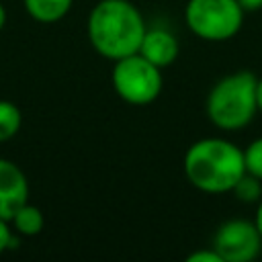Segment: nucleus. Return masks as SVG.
Segmentation results:
<instances>
[{
    "label": "nucleus",
    "mask_w": 262,
    "mask_h": 262,
    "mask_svg": "<svg viewBox=\"0 0 262 262\" xmlns=\"http://www.w3.org/2000/svg\"><path fill=\"white\" fill-rule=\"evenodd\" d=\"M137 53H141L145 59H149L151 63H156L158 68L164 70L176 61V57L180 53V45H178V39L170 31L147 29Z\"/></svg>",
    "instance_id": "obj_8"
},
{
    "label": "nucleus",
    "mask_w": 262,
    "mask_h": 262,
    "mask_svg": "<svg viewBox=\"0 0 262 262\" xmlns=\"http://www.w3.org/2000/svg\"><path fill=\"white\" fill-rule=\"evenodd\" d=\"M244 172V149L223 137L199 139L184 154L186 180L209 194L229 192Z\"/></svg>",
    "instance_id": "obj_2"
},
{
    "label": "nucleus",
    "mask_w": 262,
    "mask_h": 262,
    "mask_svg": "<svg viewBox=\"0 0 262 262\" xmlns=\"http://www.w3.org/2000/svg\"><path fill=\"white\" fill-rule=\"evenodd\" d=\"M23 125L20 108L10 100H0V141L12 139Z\"/></svg>",
    "instance_id": "obj_11"
},
{
    "label": "nucleus",
    "mask_w": 262,
    "mask_h": 262,
    "mask_svg": "<svg viewBox=\"0 0 262 262\" xmlns=\"http://www.w3.org/2000/svg\"><path fill=\"white\" fill-rule=\"evenodd\" d=\"M244 8L237 0H188L184 20L192 35L205 41H227L244 25Z\"/></svg>",
    "instance_id": "obj_4"
},
{
    "label": "nucleus",
    "mask_w": 262,
    "mask_h": 262,
    "mask_svg": "<svg viewBox=\"0 0 262 262\" xmlns=\"http://www.w3.org/2000/svg\"><path fill=\"white\" fill-rule=\"evenodd\" d=\"M186 262H223V260H221V256L215 252V248L211 246V248H203V250L192 252V254L186 258Z\"/></svg>",
    "instance_id": "obj_14"
},
{
    "label": "nucleus",
    "mask_w": 262,
    "mask_h": 262,
    "mask_svg": "<svg viewBox=\"0 0 262 262\" xmlns=\"http://www.w3.org/2000/svg\"><path fill=\"white\" fill-rule=\"evenodd\" d=\"M213 248L223 262H252L262 250V235L254 221L229 219L217 227Z\"/></svg>",
    "instance_id": "obj_6"
},
{
    "label": "nucleus",
    "mask_w": 262,
    "mask_h": 262,
    "mask_svg": "<svg viewBox=\"0 0 262 262\" xmlns=\"http://www.w3.org/2000/svg\"><path fill=\"white\" fill-rule=\"evenodd\" d=\"M256 82L258 78L248 70H239L217 80L205 102L209 121L223 131H237L250 125L258 111Z\"/></svg>",
    "instance_id": "obj_3"
},
{
    "label": "nucleus",
    "mask_w": 262,
    "mask_h": 262,
    "mask_svg": "<svg viewBox=\"0 0 262 262\" xmlns=\"http://www.w3.org/2000/svg\"><path fill=\"white\" fill-rule=\"evenodd\" d=\"M239 6L248 12V10H260L262 8V0H237Z\"/></svg>",
    "instance_id": "obj_16"
},
{
    "label": "nucleus",
    "mask_w": 262,
    "mask_h": 262,
    "mask_svg": "<svg viewBox=\"0 0 262 262\" xmlns=\"http://www.w3.org/2000/svg\"><path fill=\"white\" fill-rule=\"evenodd\" d=\"M23 2L29 16L43 25L61 20L74 4V0H23Z\"/></svg>",
    "instance_id": "obj_9"
},
{
    "label": "nucleus",
    "mask_w": 262,
    "mask_h": 262,
    "mask_svg": "<svg viewBox=\"0 0 262 262\" xmlns=\"http://www.w3.org/2000/svg\"><path fill=\"white\" fill-rule=\"evenodd\" d=\"M244 164H246V172H250L262 180V137L254 139L244 149Z\"/></svg>",
    "instance_id": "obj_13"
},
{
    "label": "nucleus",
    "mask_w": 262,
    "mask_h": 262,
    "mask_svg": "<svg viewBox=\"0 0 262 262\" xmlns=\"http://www.w3.org/2000/svg\"><path fill=\"white\" fill-rule=\"evenodd\" d=\"M256 104H258V111H262V78H258L256 82Z\"/></svg>",
    "instance_id": "obj_18"
},
{
    "label": "nucleus",
    "mask_w": 262,
    "mask_h": 262,
    "mask_svg": "<svg viewBox=\"0 0 262 262\" xmlns=\"http://www.w3.org/2000/svg\"><path fill=\"white\" fill-rule=\"evenodd\" d=\"M111 80L119 98L133 106L154 102L164 88L162 68L145 59L141 53H131L117 59Z\"/></svg>",
    "instance_id": "obj_5"
},
{
    "label": "nucleus",
    "mask_w": 262,
    "mask_h": 262,
    "mask_svg": "<svg viewBox=\"0 0 262 262\" xmlns=\"http://www.w3.org/2000/svg\"><path fill=\"white\" fill-rule=\"evenodd\" d=\"M29 201V180L25 172L10 160L0 158V219L10 221L12 215Z\"/></svg>",
    "instance_id": "obj_7"
},
{
    "label": "nucleus",
    "mask_w": 262,
    "mask_h": 262,
    "mask_svg": "<svg viewBox=\"0 0 262 262\" xmlns=\"http://www.w3.org/2000/svg\"><path fill=\"white\" fill-rule=\"evenodd\" d=\"M14 239H12V231H10V221L0 219V254L6 252L8 248H12Z\"/></svg>",
    "instance_id": "obj_15"
},
{
    "label": "nucleus",
    "mask_w": 262,
    "mask_h": 262,
    "mask_svg": "<svg viewBox=\"0 0 262 262\" xmlns=\"http://www.w3.org/2000/svg\"><path fill=\"white\" fill-rule=\"evenodd\" d=\"M4 25H6V8L0 4V31L4 29Z\"/></svg>",
    "instance_id": "obj_19"
},
{
    "label": "nucleus",
    "mask_w": 262,
    "mask_h": 262,
    "mask_svg": "<svg viewBox=\"0 0 262 262\" xmlns=\"http://www.w3.org/2000/svg\"><path fill=\"white\" fill-rule=\"evenodd\" d=\"M86 31L94 51L117 61L139 51L147 27L131 0H98L88 14Z\"/></svg>",
    "instance_id": "obj_1"
},
{
    "label": "nucleus",
    "mask_w": 262,
    "mask_h": 262,
    "mask_svg": "<svg viewBox=\"0 0 262 262\" xmlns=\"http://www.w3.org/2000/svg\"><path fill=\"white\" fill-rule=\"evenodd\" d=\"M254 223H256V227H258V231H260V235H262V199L258 201V209H256Z\"/></svg>",
    "instance_id": "obj_17"
},
{
    "label": "nucleus",
    "mask_w": 262,
    "mask_h": 262,
    "mask_svg": "<svg viewBox=\"0 0 262 262\" xmlns=\"http://www.w3.org/2000/svg\"><path fill=\"white\" fill-rule=\"evenodd\" d=\"M10 225L14 227L16 233H20V235H25V237H33V235L41 233V229H43V225H45L43 211L27 201V203L12 215Z\"/></svg>",
    "instance_id": "obj_10"
},
{
    "label": "nucleus",
    "mask_w": 262,
    "mask_h": 262,
    "mask_svg": "<svg viewBox=\"0 0 262 262\" xmlns=\"http://www.w3.org/2000/svg\"><path fill=\"white\" fill-rule=\"evenodd\" d=\"M231 192L242 203H258L262 199V180L250 172H244V176L233 184Z\"/></svg>",
    "instance_id": "obj_12"
}]
</instances>
